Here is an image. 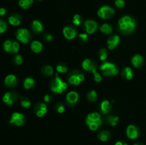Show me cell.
<instances>
[{
  "instance_id": "38",
  "label": "cell",
  "mask_w": 146,
  "mask_h": 145,
  "mask_svg": "<svg viewBox=\"0 0 146 145\" xmlns=\"http://www.w3.org/2000/svg\"><path fill=\"white\" fill-rule=\"evenodd\" d=\"M56 110L58 112V113L61 114L64 112L65 110V107H64V104L61 103V102H58L56 105Z\"/></svg>"
},
{
  "instance_id": "31",
  "label": "cell",
  "mask_w": 146,
  "mask_h": 145,
  "mask_svg": "<svg viewBox=\"0 0 146 145\" xmlns=\"http://www.w3.org/2000/svg\"><path fill=\"white\" fill-rule=\"evenodd\" d=\"M97 98H98V94L94 90L89 91L88 95H87L88 100L91 102H95L97 100Z\"/></svg>"
},
{
  "instance_id": "24",
  "label": "cell",
  "mask_w": 146,
  "mask_h": 145,
  "mask_svg": "<svg viewBox=\"0 0 146 145\" xmlns=\"http://www.w3.org/2000/svg\"><path fill=\"white\" fill-rule=\"evenodd\" d=\"M13 41L11 40H6L3 44V49L9 53H12L13 51Z\"/></svg>"
},
{
  "instance_id": "10",
  "label": "cell",
  "mask_w": 146,
  "mask_h": 145,
  "mask_svg": "<svg viewBox=\"0 0 146 145\" xmlns=\"http://www.w3.org/2000/svg\"><path fill=\"white\" fill-rule=\"evenodd\" d=\"M18 100V94L14 91L5 92L2 97V101L7 105H11Z\"/></svg>"
},
{
  "instance_id": "1",
  "label": "cell",
  "mask_w": 146,
  "mask_h": 145,
  "mask_svg": "<svg viewBox=\"0 0 146 145\" xmlns=\"http://www.w3.org/2000/svg\"><path fill=\"white\" fill-rule=\"evenodd\" d=\"M118 28L121 34L129 35L133 33L136 28L135 20L130 16H124L118 20Z\"/></svg>"
},
{
  "instance_id": "5",
  "label": "cell",
  "mask_w": 146,
  "mask_h": 145,
  "mask_svg": "<svg viewBox=\"0 0 146 145\" xmlns=\"http://www.w3.org/2000/svg\"><path fill=\"white\" fill-rule=\"evenodd\" d=\"M100 70L102 72L103 75L106 77L115 76L118 73V70L116 65L109 62L103 63L100 67Z\"/></svg>"
},
{
  "instance_id": "4",
  "label": "cell",
  "mask_w": 146,
  "mask_h": 145,
  "mask_svg": "<svg viewBox=\"0 0 146 145\" xmlns=\"http://www.w3.org/2000/svg\"><path fill=\"white\" fill-rule=\"evenodd\" d=\"M50 87H51V90L53 92H55V93L60 94L64 92L67 89L68 85H67V84L64 81H63L59 78L58 74H56L55 78H54L51 81Z\"/></svg>"
},
{
  "instance_id": "11",
  "label": "cell",
  "mask_w": 146,
  "mask_h": 145,
  "mask_svg": "<svg viewBox=\"0 0 146 145\" xmlns=\"http://www.w3.org/2000/svg\"><path fill=\"white\" fill-rule=\"evenodd\" d=\"M126 134L129 139H135L139 136L140 130L136 126L133 125H128L126 129Z\"/></svg>"
},
{
  "instance_id": "37",
  "label": "cell",
  "mask_w": 146,
  "mask_h": 145,
  "mask_svg": "<svg viewBox=\"0 0 146 145\" xmlns=\"http://www.w3.org/2000/svg\"><path fill=\"white\" fill-rule=\"evenodd\" d=\"M13 61H14V63L16 65H21L23 63V58L21 57V55H19V54H17L16 55H14V58H13Z\"/></svg>"
},
{
  "instance_id": "45",
  "label": "cell",
  "mask_w": 146,
  "mask_h": 145,
  "mask_svg": "<svg viewBox=\"0 0 146 145\" xmlns=\"http://www.w3.org/2000/svg\"><path fill=\"white\" fill-rule=\"evenodd\" d=\"M133 145H145L143 143H141V142H138V143H135Z\"/></svg>"
},
{
  "instance_id": "23",
  "label": "cell",
  "mask_w": 146,
  "mask_h": 145,
  "mask_svg": "<svg viewBox=\"0 0 146 145\" xmlns=\"http://www.w3.org/2000/svg\"><path fill=\"white\" fill-rule=\"evenodd\" d=\"M31 49L32 50L33 52L36 53L41 52L43 50V45L40 41H34L31 44Z\"/></svg>"
},
{
  "instance_id": "3",
  "label": "cell",
  "mask_w": 146,
  "mask_h": 145,
  "mask_svg": "<svg viewBox=\"0 0 146 145\" xmlns=\"http://www.w3.org/2000/svg\"><path fill=\"white\" fill-rule=\"evenodd\" d=\"M82 67L87 72H91L94 75V80L97 82H99L102 80L101 75L97 72V64L95 61L86 58L82 63Z\"/></svg>"
},
{
  "instance_id": "36",
  "label": "cell",
  "mask_w": 146,
  "mask_h": 145,
  "mask_svg": "<svg viewBox=\"0 0 146 145\" xmlns=\"http://www.w3.org/2000/svg\"><path fill=\"white\" fill-rule=\"evenodd\" d=\"M73 23H74V24L75 26L81 25V23H82V18H81V16L79 14H76V15L74 16Z\"/></svg>"
},
{
  "instance_id": "8",
  "label": "cell",
  "mask_w": 146,
  "mask_h": 145,
  "mask_svg": "<svg viewBox=\"0 0 146 145\" xmlns=\"http://www.w3.org/2000/svg\"><path fill=\"white\" fill-rule=\"evenodd\" d=\"M16 37L17 40L22 44H27L31 38V35L27 28H19L16 32Z\"/></svg>"
},
{
  "instance_id": "13",
  "label": "cell",
  "mask_w": 146,
  "mask_h": 145,
  "mask_svg": "<svg viewBox=\"0 0 146 145\" xmlns=\"http://www.w3.org/2000/svg\"><path fill=\"white\" fill-rule=\"evenodd\" d=\"M34 111L36 115L38 117H42L47 112V107L44 102H38L34 107Z\"/></svg>"
},
{
  "instance_id": "21",
  "label": "cell",
  "mask_w": 146,
  "mask_h": 145,
  "mask_svg": "<svg viewBox=\"0 0 146 145\" xmlns=\"http://www.w3.org/2000/svg\"><path fill=\"white\" fill-rule=\"evenodd\" d=\"M100 109L104 115L109 113L111 111V105L108 100H104L100 105Z\"/></svg>"
},
{
  "instance_id": "34",
  "label": "cell",
  "mask_w": 146,
  "mask_h": 145,
  "mask_svg": "<svg viewBox=\"0 0 146 145\" xmlns=\"http://www.w3.org/2000/svg\"><path fill=\"white\" fill-rule=\"evenodd\" d=\"M56 71L57 72H61V73H65V72H66L68 71V68H67V66L65 64L61 63L57 65Z\"/></svg>"
},
{
  "instance_id": "32",
  "label": "cell",
  "mask_w": 146,
  "mask_h": 145,
  "mask_svg": "<svg viewBox=\"0 0 146 145\" xmlns=\"http://www.w3.org/2000/svg\"><path fill=\"white\" fill-rule=\"evenodd\" d=\"M98 57L101 61H104L107 59L108 58V53H107V50L106 48H101L100 50L99 53H98Z\"/></svg>"
},
{
  "instance_id": "6",
  "label": "cell",
  "mask_w": 146,
  "mask_h": 145,
  "mask_svg": "<svg viewBox=\"0 0 146 145\" xmlns=\"http://www.w3.org/2000/svg\"><path fill=\"white\" fill-rule=\"evenodd\" d=\"M85 79L84 75L81 71L78 70H74L71 71L68 76V80L71 85H78Z\"/></svg>"
},
{
  "instance_id": "39",
  "label": "cell",
  "mask_w": 146,
  "mask_h": 145,
  "mask_svg": "<svg viewBox=\"0 0 146 145\" xmlns=\"http://www.w3.org/2000/svg\"><path fill=\"white\" fill-rule=\"evenodd\" d=\"M78 38H79L80 41L81 43H84V44H86L88 41V36L86 34H81L78 36Z\"/></svg>"
},
{
  "instance_id": "30",
  "label": "cell",
  "mask_w": 146,
  "mask_h": 145,
  "mask_svg": "<svg viewBox=\"0 0 146 145\" xmlns=\"http://www.w3.org/2000/svg\"><path fill=\"white\" fill-rule=\"evenodd\" d=\"M101 31L105 34H111L113 31V27L108 24H104L100 28Z\"/></svg>"
},
{
  "instance_id": "40",
  "label": "cell",
  "mask_w": 146,
  "mask_h": 145,
  "mask_svg": "<svg viewBox=\"0 0 146 145\" xmlns=\"http://www.w3.org/2000/svg\"><path fill=\"white\" fill-rule=\"evenodd\" d=\"M125 4V2L124 0H115V7L118 9L123 8Z\"/></svg>"
},
{
  "instance_id": "20",
  "label": "cell",
  "mask_w": 146,
  "mask_h": 145,
  "mask_svg": "<svg viewBox=\"0 0 146 145\" xmlns=\"http://www.w3.org/2000/svg\"><path fill=\"white\" fill-rule=\"evenodd\" d=\"M31 29L36 34H41L43 31V25L38 20H34L31 24Z\"/></svg>"
},
{
  "instance_id": "22",
  "label": "cell",
  "mask_w": 146,
  "mask_h": 145,
  "mask_svg": "<svg viewBox=\"0 0 146 145\" xmlns=\"http://www.w3.org/2000/svg\"><path fill=\"white\" fill-rule=\"evenodd\" d=\"M121 75L124 79H126L130 80L133 78V71L130 67H125L121 72Z\"/></svg>"
},
{
  "instance_id": "41",
  "label": "cell",
  "mask_w": 146,
  "mask_h": 145,
  "mask_svg": "<svg viewBox=\"0 0 146 145\" xmlns=\"http://www.w3.org/2000/svg\"><path fill=\"white\" fill-rule=\"evenodd\" d=\"M44 39L46 41H48V42H49V41H51L53 40V36L51 34H46L45 35H44Z\"/></svg>"
},
{
  "instance_id": "12",
  "label": "cell",
  "mask_w": 146,
  "mask_h": 145,
  "mask_svg": "<svg viewBox=\"0 0 146 145\" xmlns=\"http://www.w3.org/2000/svg\"><path fill=\"white\" fill-rule=\"evenodd\" d=\"M78 94L75 91H71L66 95V101L68 106L73 107L78 102Z\"/></svg>"
},
{
  "instance_id": "19",
  "label": "cell",
  "mask_w": 146,
  "mask_h": 145,
  "mask_svg": "<svg viewBox=\"0 0 146 145\" xmlns=\"http://www.w3.org/2000/svg\"><path fill=\"white\" fill-rule=\"evenodd\" d=\"M131 63L135 68H141L144 64L143 58L140 54H135L131 59Z\"/></svg>"
},
{
  "instance_id": "15",
  "label": "cell",
  "mask_w": 146,
  "mask_h": 145,
  "mask_svg": "<svg viewBox=\"0 0 146 145\" xmlns=\"http://www.w3.org/2000/svg\"><path fill=\"white\" fill-rule=\"evenodd\" d=\"M84 27L86 33L89 34H92L96 31L98 28V24L96 21L94 20H87L84 23Z\"/></svg>"
},
{
  "instance_id": "42",
  "label": "cell",
  "mask_w": 146,
  "mask_h": 145,
  "mask_svg": "<svg viewBox=\"0 0 146 145\" xmlns=\"http://www.w3.org/2000/svg\"><path fill=\"white\" fill-rule=\"evenodd\" d=\"M51 100H52V98H51V96L50 95H46L44 97V100L45 102H51Z\"/></svg>"
},
{
  "instance_id": "33",
  "label": "cell",
  "mask_w": 146,
  "mask_h": 145,
  "mask_svg": "<svg viewBox=\"0 0 146 145\" xmlns=\"http://www.w3.org/2000/svg\"><path fill=\"white\" fill-rule=\"evenodd\" d=\"M20 103H21V105L24 108H29L31 107V101L28 99L27 98H25V97H23L21 99V101H20Z\"/></svg>"
},
{
  "instance_id": "43",
  "label": "cell",
  "mask_w": 146,
  "mask_h": 145,
  "mask_svg": "<svg viewBox=\"0 0 146 145\" xmlns=\"http://www.w3.org/2000/svg\"><path fill=\"white\" fill-rule=\"evenodd\" d=\"M7 14V9L5 8H0V16H4L5 14Z\"/></svg>"
},
{
  "instance_id": "18",
  "label": "cell",
  "mask_w": 146,
  "mask_h": 145,
  "mask_svg": "<svg viewBox=\"0 0 146 145\" xmlns=\"http://www.w3.org/2000/svg\"><path fill=\"white\" fill-rule=\"evenodd\" d=\"M21 16L18 14H12L9 16L8 21L11 26H17L20 25L21 23Z\"/></svg>"
},
{
  "instance_id": "16",
  "label": "cell",
  "mask_w": 146,
  "mask_h": 145,
  "mask_svg": "<svg viewBox=\"0 0 146 145\" xmlns=\"http://www.w3.org/2000/svg\"><path fill=\"white\" fill-rule=\"evenodd\" d=\"M63 34H64V37L66 39L72 40L74 38H75L76 36L77 31L74 27L68 26H66L64 28V29H63Z\"/></svg>"
},
{
  "instance_id": "17",
  "label": "cell",
  "mask_w": 146,
  "mask_h": 145,
  "mask_svg": "<svg viewBox=\"0 0 146 145\" xmlns=\"http://www.w3.org/2000/svg\"><path fill=\"white\" fill-rule=\"evenodd\" d=\"M120 43V37L118 35H113L109 37L107 41V45L109 50H113Z\"/></svg>"
},
{
  "instance_id": "46",
  "label": "cell",
  "mask_w": 146,
  "mask_h": 145,
  "mask_svg": "<svg viewBox=\"0 0 146 145\" xmlns=\"http://www.w3.org/2000/svg\"><path fill=\"white\" fill-rule=\"evenodd\" d=\"M38 1H42V0H38Z\"/></svg>"
},
{
  "instance_id": "29",
  "label": "cell",
  "mask_w": 146,
  "mask_h": 145,
  "mask_svg": "<svg viewBox=\"0 0 146 145\" xmlns=\"http://www.w3.org/2000/svg\"><path fill=\"white\" fill-rule=\"evenodd\" d=\"M119 118L118 117L115 116V115H109L108 117L106 118V121L111 126H116L118 124Z\"/></svg>"
},
{
  "instance_id": "2",
  "label": "cell",
  "mask_w": 146,
  "mask_h": 145,
  "mask_svg": "<svg viewBox=\"0 0 146 145\" xmlns=\"http://www.w3.org/2000/svg\"><path fill=\"white\" fill-rule=\"evenodd\" d=\"M86 124L91 131L97 130L102 125L101 115L98 112L88 114L86 118Z\"/></svg>"
},
{
  "instance_id": "9",
  "label": "cell",
  "mask_w": 146,
  "mask_h": 145,
  "mask_svg": "<svg viewBox=\"0 0 146 145\" xmlns=\"http://www.w3.org/2000/svg\"><path fill=\"white\" fill-rule=\"evenodd\" d=\"M26 122V117L23 114L19 113V112H14L11 115V118H10L9 123L14 125L15 126L20 127L22 126Z\"/></svg>"
},
{
  "instance_id": "26",
  "label": "cell",
  "mask_w": 146,
  "mask_h": 145,
  "mask_svg": "<svg viewBox=\"0 0 146 145\" xmlns=\"http://www.w3.org/2000/svg\"><path fill=\"white\" fill-rule=\"evenodd\" d=\"M111 137V133L108 131H101L98 134V138L102 142H106Z\"/></svg>"
},
{
  "instance_id": "27",
  "label": "cell",
  "mask_w": 146,
  "mask_h": 145,
  "mask_svg": "<svg viewBox=\"0 0 146 145\" xmlns=\"http://www.w3.org/2000/svg\"><path fill=\"white\" fill-rule=\"evenodd\" d=\"M35 85V80L31 78H27L24 80V87L25 89L29 90L32 88Z\"/></svg>"
},
{
  "instance_id": "28",
  "label": "cell",
  "mask_w": 146,
  "mask_h": 145,
  "mask_svg": "<svg viewBox=\"0 0 146 145\" xmlns=\"http://www.w3.org/2000/svg\"><path fill=\"white\" fill-rule=\"evenodd\" d=\"M41 72H42L43 75L45 76H51L54 73V69H53L52 66L51 65H44L41 69Z\"/></svg>"
},
{
  "instance_id": "7",
  "label": "cell",
  "mask_w": 146,
  "mask_h": 145,
  "mask_svg": "<svg viewBox=\"0 0 146 145\" xmlns=\"http://www.w3.org/2000/svg\"><path fill=\"white\" fill-rule=\"evenodd\" d=\"M114 14H115L114 9L108 5L103 6L98 11V16L103 19H108L111 18Z\"/></svg>"
},
{
  "instance_id": "25",
  "label": "cell",
  "mask_w": 146,
  "mask_h": 145,
  "mask_svg": "<svg viewBox=\"0 0 146 145\" xmlns=\"http://www.w3.org/2000/svg\"><path fill=\"white\" fill-rule=\"evenodd\" d=\"M34 3V0H19V6L24 9H28Z\"/></svg>"
},
{
  "instance_id": "44",
  "label": "cell",
  "mask_w": 146,
  "mask_h": 145,
  "mask_svg": "<svg viewBox=\"0 0 146 145\" xmlns=\"http://www.w3.org/2000/svg\"><path fill=\"white\" fill-rule=\"evenodd\" d=\"M115 145H128L126 142H121V141H119V142H117L115 144Z\"/></svg>"
},
{
  "instance_id": "35",
  "label": "cell",
  "mask_w": 146,
  "mask_h": 145,
  "mask_svg": "<svg viewBox=\"0 0 146 145\" xmlns=\"http://www.w3.org/2000/svg\"><path fill=\"white\" fill-rule=\"evenodd\" d=\"M7 28H8L7 23L4 20L0 19V34L5 33Z\"/></svg>"
},
{
  "instance_id": "14",
  "label": "cell",
  "mask_w": 146,
  "mask_h": 145,
  "mask_svg": "<svg viewBox=\"0 0 146 145\" xmlns=\"http://www.w3.org/2000/svg\"><path fill=\"white\" fill-rule=\"evenodd\" d=\"M4 82L5 86H7V88H15L18 84V78L15 75L10 74V75L6 76V78H4Z\"/></svg>"
}]
</instances>
